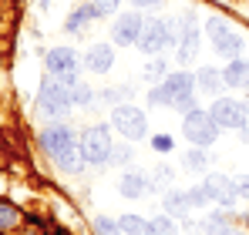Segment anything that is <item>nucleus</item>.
Returning a JSON list of instances; mask_svg holds the SVG:
<instances>
[{
	"instance_id": "nucleus-1",
	"label": "nucleus",
	"mask_w": 249,
	"mask_h": 235,
	"mask_svg": "<svg viewBox=\"0 0 249 235\" xmlns=\"http://www.w3.org/2000/svg\"><path fill=\"white\" fill-rule=\"evenodd\" d=\"M37 108H41V115H51V118L68 115V108H71V84L64 78H54V74H51V78L41 84Z\"/></svg>"
},
{
	"instance_id": "nucleus-2",
	"label": "nucleus",
	"mask_w": 249,
	"mask_h": 235,
	"mask_svg": "<svg viewBox=\"0 0 249 235\" xmlns=\"http://www.w3.org/2000/svg\"><path fill=\"white\" fill-rule=\"evenodd\" d=\"M206 31H209V37H212V50H215V54H222V57H229V61L243 54V47H246L243 34H239V31H232L222 17H209V20H206Z\"/></svg>"
},
{
	"instance_id": "nucleus-3",
	"label": "nucleus",
	"mask_w": 249,
	"mask_h": 235,
	"mask_svg": "<svg viewBox=\"0 0 249 235\" xmlns=\"http://www.w3.org/2000/svg\"><path fill=\"white\" fill-rule=\"evenodd\" d=\"M182 134H185V141H192V145L206 148V145H212V141L219 138V124L212 121L209 111L192 108V111L185 115V121H182Z\"/></svg>"
},
{
	"instance_id": "nucleus-4",
	"label": "nucleus",
	"mask_w": 249,
	"mask_h": 235,
	"mask_svg": "<svg viewBox=\"0 0 249 235\" xmlns=\"http://www.w3.org/2000/svg\"><path fill=\"white\" fill-rule=\"evenodd\" d=\"M162 84H165V91H168V108H175V111H182V115H189V111L196 108V98H192L196 78H192L189 71H175V74H168Z\"/></svg>"
},
{
	"instance_id": "nucleus-5",
	"label": "nucleus",
	"mask_w": 249,
	"mask_h": 235,
	"mask_svg": "<svg viewBox=\"0 0 249 235\" xmlns=\"http://www.w3.org/2000/svg\"><path fill=\"white\" fill-rule=\"evenodd\" d=\"M81 151L88 165H108L111 161V134L105 124H91L81 134Z\"/></svg>"
},
{
	"instance_id": "nucleus-6",
	"label": "nucleus",
	"mask_w": 249,
	"mask_h": 235,
	"mask_svg": "<svg viewBox=\"0 0 249 235\" xmlns=\"http://www.w3.org/2000/svg\"><path fill=\"white\" fill-rule=\"evenodd\" d=\"M168 44H175V37H172V24H168L165 17H145V27H142L138 47H142L145 54H159L162 47H168Z\"/></svg>"
},
{
	"instance_id": "nucleus-7",
	"label": "nucleus",
	"mask_w": 249,
	"mask_h": 235,
	"mask_svg": "<svg viewBox=\"0 0 249 235\" xmlns=\"http://www.w3.org/2000/svg\"><path fill=\"white\" fill-rule=\"evenodd\" d=\"M111 124H115V131L124 134L128 141H138V138H145V131H148L142 108H135V104H118V108L111 111Z\"/></svg>"
},
{
	"instance_id": "nucleus-8",
	"label": "nucleus",
	"mask_w": 249,
	"mask_h": 235,
	"mask_svg": "<svg viewBox=\"0 0 249 235\" xmlns=\"http://www.w3.org/2000/svg\"><path fill=\"white\" fill-rule=\"evenodd\" d=\"M212 121L219 124V128H243L249 121L246 115V104H239V101H232V98H219V101H212Z\"/></svg>"
},
{
	"instance_id": "nucleus-9",
	"label": "nucleus",
	"mask_w": 249,
	"mask_h": 235,
	"mask_svg": "<svg viewBox=\"0 0 249 235\" xmlns=\"http://www.w3.org/2000/svg\"><path fill=\"white\" fill-rule=\"evenodd\" d=\"M142 27H145V17L142 14H122L118 20H115V27H111V44L115 47H131V44H138L142 37Z\"/></svg>"
},
{
	"instance_id": "nucleus-10",
	"label": "nucleus",
	"mask_w": 249,
	"mask_h": 235,
	"mask_svg": "<svg viewBox=\"0 0 249 235\" xmlns=\"http://www.w3.org/2000/svg\"><path fill=\"white\" fill-rule=\"evenodd\" d=\"M47 71L54 78H64L68 84H78V54L71 47H54L47 54Z\"/></svg>"
},
{
	"instance_id": "nucleus-11",
	"label": "nucleus",
	"mask_w": 249,
	"mask_h": 235,
	"mask_svg": "<svg viewBox=\"0 0 249 235\" xmlns=\"http://www.w3.org/2000/svg\"><path fill=\"white\" fill-rule=\"evenodd\" d=\"M206 192H209V198H212V205H222L226 212L236 205V198H239V192H236V182L232 178H226V175H209L206 182Z\"/></svg>"
},
{
	"instance_id": "nucleus-12",
	"label": "nucleus",
	"mask_w": 249,
	"mask_h": 235,
	"mask_svg": "<svg viewBox=\"0 0 249 235\" xmlns=\"http://www.w3.org/2000/svg\"><path fill=\"white\" fill-rule=\"evenodd\" d=\"M41 145H44V151H51V155L57 158L61 151H68V148L78 145V134H74L68 124H51V128L41 134Z\"/></svg>"
},
{
	"instance_id": "nucleus-13",
	"label": "nucleus",
	"mask_w": 249,
	"mask_h": 235,
	"mask_svg": "<svg viewBox=\"0 0 249 235\" xmlns=\"http://www.w3.org/2000/svg\"><path fill=\"white\" fill-rule=\"evenodd\" d=\"M199 54V27L192 17H182V37H178V61L182 64H192Z\"/></svg>"
},
{
	"instance_id": "nucleus-14",
	"label": "nucleus",
	"mask_w": 249,
	"mask_h": 235,
	"mask_svg": "<svg viewBox=\"0 0 249 235\" xmlns=\"http://www.w3.org/2000/svg\"><path fill=\"white\" fill-rule=\"evenodd\" d=\"M84 64H88L91 74H105V71H111V64H115V44H105V40L91 44Z\"/></svg>"
},
{
	"instance_id": "nucleus-15",
	"label": "nucleus",
	"mask_w": 249,
	"mask_h": 235,
	"mask_svg": "<svg viewBox=\"0 0 249 235\" xmlns=\"http://www.w3.org/2000/svg\"><path fill=\"white\" fill-rule=\"evenodd\" d=\"M222 78L229 87H249V61L246 57H232L229 67L222 71Z\"/></svg>"
},
{
	"instance_id": "nucleus-16",
	"label": "nucleus",
	"mask_w": 249,
	"mask_h": 235,
	"mask_svg": "<svg viewBox=\"0 0 249 235\" xmlns=\"http://www.w3.org/2000/svg\"><path fill=\"white\" fill-rule=\"evenodd\" d=\"M118 192L124 198H138L148 192V182H145V175H138V171H124L122 178H118Z\"/></svg>"
},
{
	"instance_id": "nucleus-17",
	"label": "nucleus",
	"mask_w": 249,
	"mask_h": 235,
	"mask_svg": "<svg viewBox=\"0 0 249 235\" xmlns=\"http://www.w3.org/2000/svg\"><path fill=\"white\" fill-rule=\"evenodd\" d=\"M94 17H98L94 3H81V7H74V10H71V17L64 20V27H68L71 34H78V31H84V27H88Z\"/></svg>"
},
{
	"instance_id": "nucleus-18",
	"label": "nucleus",
	"mask_w": 249,
	"mask_h": 235,
	"mask_svg": "<svg viewBox=\"0 0 249 235\" xmlns=\"http://www.w3.org/2000/svg\"><path fill=\"white\" fill-rule=\"evenodd\" d=\"M54 161H57V168H64V171H71V175L84 171V165H88V158H84V151L78 148V145H74V148H68V151H61Z\"/></svg>"
},
{
	"instance_id": "nucleus-19",
	"label": "nucleus",
	"mask_w": 249,
	"mask_h": 235,
	"mask_svg": "<svg viewBox=\"0 0 249 235\" xmlns=\"http://www.w3.org/2000/svg\"><path fill=\"white\" fill-rule=\"evenodd\" d=\"M165 208H168V215H185V212L192 208V201H189V192L168 188V192H165Z\"/></svg>"
},
{
	"instance_id": "nucleus-20",
	"label": "nucleus",
	"mask_w": 249,
	"mask_h": 235,
	"mask_svg": "<svg viewBox=\"0 0 249 235\" xmlns=\"http://www.w3.org/2000/svg\"><path fill=\"white\" fill-rule=\"evenodd\" d=\"M196 84H199L206 94H219V87L226 84V78H222L219 71H212V67H202V71L196 74Z\"/></svg>"
},
{
	"instance_id": "nucleus-21",
	"label": "nucleus",
	"mask_w": 249,
	"mask_h": 235,
	"mask_svg": "<svg viewBox=\"0 0 249 235\" xmlns=\"http://www.w3.org/2000/svg\"><path fill=\"white\" fill-rule=\"evenodd\" d=\"M118 225H122V232H128V235H155L152 222H148V218H142V215H124Z\"/></svg>"
},
{
	"instance_id": "nucleus-22",
	"label": "nucleus",
	"mask_w": 249,
	"mask_h": 235,
	"mask_svg": "<svg viewBox=\"0 0 249 235\" xmlns=\"http://www.w3.org/2000/svg\"><path fill=\"white\" fill-rule=\"evenodd\" d=\"M202 229H206L209 235H232V232H236V229L229 225V218H226L222 212H212V215H206Z\"/></svg>"
},
{
	"instance_id": "nucleus-23",
	"label": "nucleus",
	"mask_w": 249,
	"mask_h": 235,
	"mask_svg": "<svg viewBox=\"0 0 249 235\" xmlns=\"http://www.w3.org/2000/svg\"><path fill=\"white\" fill-rule=\"evenodd\" d=\"M182 161H185V168H192V171H202V168L209 165L206 151H199V145H196L192 151H185V155H182Z\"/></svg>"
},
{
	"instance_id": "nucleus-24",
	"label": "nucleus",
	"mask_w": 249,
	"mask_h": 235,
	"mask_svg": "<svg viewBox=\"0 0 249 235\" xmlns=\"http://www.w3.org/2000/svg\"><path fill=\"white\" fill-rule=\"evenodd\" d=\"M71 104H78V108H88L91 104V87L88 84H71Z\"/></svg>"
},
{
	"instance_id": "nucleus-25",
	"label": "nucleus",
	"mask_w": 249,
	"mask_h": 235,
	"mask_svg": "<svg viewBox=\"0 0 249 235\" xmlns=\"http://www.w3.org/2000/svg\"><path fill=\"white\" fill-rule=\"evenodd\" d=\"M17 218H20V215H17V208H14L10 201H0V229H14V225H17Z\"/></svg>"
},
{
	"instance_id": "nucleus-26",
	"label": "nucleus",
	"mask_w": 249,
	"mask_h": 235,
	"mask_svg": "<svg viewBox=\"0 0 249 235\" xmlns=\"http://www.w3.org/2000/svg\"><path fill=\"white\" fill-rule=\"evenodd\" d=\"M165 71H168V67H165V61L159 57V61H152V64L145 67V78L152 81V84H159V81H165V78H168Z\"/></svg>"
},
{
	"instance_id": "nucleus-27",
	"label": "nucleus",
	"mask_w": 249,
	"mask_h": 235,
	"mask_svg": "<svg viewBox=\"0 0 249 235\" xmlns=\"http://www.w3.org/2000/svg\"><path fill=\"white\" fill-rule=\"evenodd\" d=\"M152 229H155V235H175V222H172L168 215H159V218L152 222Z\"/></svg>"
},
{
	"instance_id": "nucleus-28",
	"label": "nucleus",
	"mask_w": 249,
	"mask_h": 235,
	"mask_svg": "<svg viewBox=\"0 0 249 235\" xmlns=\"http://www.w3.org/2000/svg\"><path fill=\"white\" fill-rule=\"evenodd\" d=\"M94 232H98V235H118V232H122V225L111 222V218H98V222H94Z\"/></svg>"
},
{
	"instance_id": "nucleus-29",
	"label": "nucleus",
	"mask_w": 249,
	"mask_h": 235,
	"mask_svg": "<svg viewBox=\"0 0 249 235\" xmlns=\"http://www.w3.org/2000/svg\"><path fill=\"white\" fill-rule=\"evenodd\" d=\"M148 104H152V108H159V104H168L165 84H155V87H152V94H148Z\"/></svg>"
},
{
	"instance_id": "nucleus-30",
	"label": "nucleus",
	"mask_w": 249,
	"mask_h": 235,
	"mask_svg": "<svg viewBox=\"0 0 249 235\" xmlns=\"http://www.w3.org/2000/svg\"><path fill=\"white\" fill-rule=\"evenodd\" d=\"M91 3H94L98 17H108V14H115V10H118V3H122V0H91Z\"/></svg>"
},
{
	"instance_id": "nucleus-31",
	"label": "nucleus",
	"mask_w": 249,
	"mask_h": 235,
	"mask_svg": "<svg viewBox=\"0 0 249 235\" xmlns=\"http://www.w3.org/2000/svg\"><path fill=\"white\" fill-rule=\"evenodd\" d=\"M189 201H192V205H212V198H209L206 185H199V188H189Z\"/></svg>"
},
{
	"instance_id": "nucleus-32",
	"label": "nucleus",
	"mask_w": 249,
	"mask_h": 235,
	"mask_svg": "<svg viewBox=\"0 0 249 235\" xmlns=\"http://www.w3.org/2000/svg\"><path fill=\"white\" fill-rule=\"evenodd\" d=\"M155 185H159V188H168V185H172V168H168V165H159V168H155Z\"/></svg>"
},
{
	"instance_id": "nucleus-33",
	"label": "nucleus",
	"mask_w": 249,
	"mask_h": 235,
	"mask_svg": "<svg viewBox=\"0 0 249 235\" xmlns=\"http://www.w3.org/2000/svg\"><path fill=\"white\" fill-rule=\"evenodd\" d=\"M152 148H155V151H168V148H172V138H168V134H159V138L152 141Z\"/></svg>"
},
{
	"instance_id": "nucleus-34",
	"label": "nucleus",
	"mask_w": 249,
	"mask_h": 235,
	"mask_svg": "<svg viewBox=\"0 0 249 235\" xmlns=\"http://www.w3.org/2000/svg\"><path fill=\"white\" fill-rule=\"evenodd\" d=\"M236 192H239L243 198H249V178H246V175H243V178L236 182Z\"/></svg>"
},
{
	"instance_id": "nucleus-35",
	"label": "nucleus",
	"mask_w": 249,
	"mask_h": 235,
	"mask_svg": "<svg viewBox=\"0 0 249 235\" xmlns=\"http://www.w3.org/2000/svg\"><path fill=\"white\" fill-rule=\"evenodd\" d=\"M128 155H131L128 148H111V161H128Z\"/></svg>"
},
{
	"instance_id": "nucleus-36",
	"label": "nucleus",
	"mask_w": 249,
	"mask_h": 235,
	"mask_svg": "<svg viewBox=\"0 0 249 235\" xmlns=\"http://www.w3.org/2000/svg\"><path fill=\"white\" fill-rule=\"evenodd\" d=\"M135 7H159V3H165V0H131Z\"/></svg>"
},
{
	"instance_id": "nucleus-37",
	"label": "nucleus",
	"mask_w": 249,
	"mask_h": 235,
	"mask_svg": "<svg viewBox=\"0 0 249 235\" xmlns=\"http://www.w3.org/2000/svg\"><path fill=\"white\" fill-rule=\"evenodd\" d=\"M239 138H243V141H246V145H249V121H246V124H243V128H239Z\"/></svg>"
},
{
	"instance_id": "nucleus-38",
	"label": "nucleus",
	"mask_w": 249,
	"mask_h": 235,
	"mask_svg": "<svg viewBox=\"0 0 249 235\" xmlns=\"http://www.w3.org/2000/svg\"><path fill=\"white\" fill-rule=\"evenodd\" d=\"M246 115H249V101H246Z\"/></svg>"
},
{
	"instance_id": "nucleus-39",
	"label": "nucleus",
	"mask_w": 249,
	"mask_h": 235,
	"mask_svg": "<svg viewBox=\"0 0 249 235\" xmlns=\"http://www.w3.org/2000/svg\"><path fill=\"white\" fill-rule=\"evenodd\" d=\"M54 235H68V232H54Z\"/></svg>"
},
{
	"instance_id": "nucleus-40",
	"label": "nucleus",
	"mask_w": 249,
	"mask_h": 235,
	"mask_svg": "<svg viewBox=\"0 0 249 235\" xmlns=\"http://www.w3.org/2000/svg\"><path fill=\"white\" fill-rule=\"evenodd\" d=\"M27 235H34V232H27Z\"/></svg>"
}]
</instances>
